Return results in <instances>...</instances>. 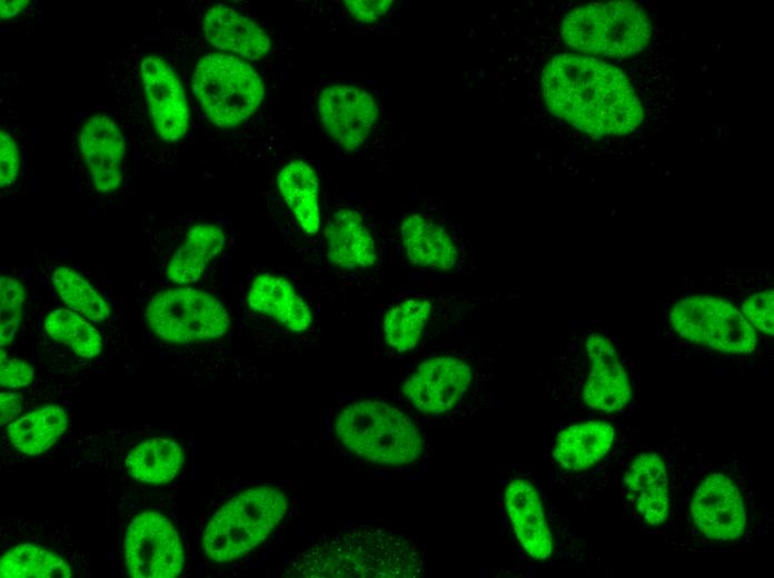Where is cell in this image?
I'll use <instances>...</instances> for the list:
<instances>
[{
	"label": "cell",
	"instance_id": "obj_1",
	"mask_svg": "<svg viewBox=\"0 0 774 578\" xmlns=\"http://www.w3.org/2000/svg\"><path fill=\"white\" fill-rule=\"evenodd\" d=\"M549 111L595 138L624 136L643 120V108L626 74L589 57H553L542 73Z\"/></svg>",
	"mask_w": 774,
	"mask_h": 578
},
{
	"label": "cell",
	"instance_id": "obj_2",
	"mask_svg": "<svg viewBox=\"0 0 774 578\" xmlns=\"http://www.w3.org/2000/svg\"><path fill=\"white\" fill-rule=\"evenodd\" d=\"M421 571V556L405 538L379 528L354 527L318 539L288 564L284 576L407 578Z\"/></svg>",
	"mask_w": 774,
	"mask_h": 578
},
{
	"label": "cell",
	"instance_id": "obj_3",
	"mask_svg": "<svg viewBox=\"0 0 774 578\" xmlns=\"http://www.w3.org/2000/svg\"><path fill=\"white\" fill-rule=\"evenodd\" d=\"M335 434L350 452L378 465L414 462L424 449L423 438L410 418L375 400L345 407L336 418Z\"/></svg>",
	"mask_w": 774,
	"mask_h": 578
},
{
	"label": "cell",
	"instance_id": "obj_4",
	"mask_svg": "<svg viewBox=\"0 0 774 578\" xmlns=\"http://www.w3.org/2000/svg\"><path fill=\"white\" fill-rule=\"evenodd\" d=\"M285 492L270 485L247 489L222 505L202 535L205 555L215 562L235 560L260 545L284 518Z\"/></svg>",
	"mask_w": 774,
	"mask_h": 578
},
{
	"label": "cell",
	"instance_id": "obj_5",
	"mask_svg": "<svg viewBox=\"0 0 774 578\" xmlns=\"http://www.w3.org/2000/svg\"><path fill=\"white\" fill-rule=\"evenodd\" d=\"M651 21L632 1L597 2L577 7L562 22L565 42L579 51L607 57H628L651 39Z\"/></svg>",
	"mask_w": 774,
	"mask_h": 578
},
{
	"label": "cell",
	"instance_id": "obj_6",
	"mask_svg": "<svg viewBox=\"0 0 774 578\" xmlns=\"http://www.w3.org/2000/svg\"><path fill=\"white\" fill-rule=\"evenodd\" d=\"M194 92L205 113L219 128H234L260 106L265 86L247 62L228 54H207L192 76Z\"/></svg>",
	"mask_w": 774,
	"mask_h": 578
},
{
	"label": "cell",
	"instance_id": "obj_7",
	"mask_svg": "<svg viewBox=\"0 0 774 578\" xmlns=\"http://www.w3.org/2000/svg\"><path fill=\"white\" fill-rule=\"evenodd\" d=\"M146 320L165 341L189 343L224 336L228 311L211 295L194 288H175L156 295L146 308Z\"/></svg>",
	"mask_w": 774,
	"mask_h": 578
},
{
	"label": "cell",
	"instance_id": "obj_8",
	"mask_svg": "<svg viewBox=\"0 0 774 578\" xmlns=\"http://www.w3.org/2000/svg\"><path fill=\"white\" fill-rule=\"evenodd\" d=\"M675 331L684 339L725 353H750L756 335L743 313L730 301L712 296H689L669 312Z\"/></svg>",
	"mask_w": 774,
	"mask_h": 578
},
{
	"label": "cell",
	"instance_id": "obj_9",
	"mask_svg": "<svg viewBox=\"0 0 774 578\" xmlns=\"http://www.w3.org/2000/svg\"><path fill=\"white\" fill-rule=\"evenodd\" d=\"M127 572L135 578H173L182 570L185 556L179 534L163 515H137L125 537Z\"/></svg>",
	"mask_w": 774,
	"mask_h": 578
},
{
	"label": "cell",
	"instance_id": "obj_10",
	"mask_svg": "<svg viewBox=\"0 0 774 578\" xmlns=\"http://www.w3.org/2000/svg\"><path fill=\"white\" fill-rule=\"evenodd\" d=\"M318 114L324 129L346 150L359 147L378 117L375 99L355 86L335 84L321 90Z\"/></svg>",
	"mask_w": 774,
	"mask_h": 578
},
{
	"label": "cell",
	"instance_id": "obj_11",
	"mask_svg": "<svg viewBox=\"0 0 774 578\" xmlns=\"http://www.w3.org/2000/svg\"><path fill=\"white\" fill-rule=\"evenodd\" d=\"M140 78L151 119L166 142L181 139L189 124V108L180 79L160 57L147 56L140 63Z\"/></svg>",
	"mask_w": 774,
	"mask_h": 578
},
{
	"label": "cell",
	"instance_id": "obj_12",
	"mask_svg": "<svg viewBox=\"0 0 774 578\" xmlns=\"http://www.w3.org/2000/svg\"><path fill=\"white\" fill-rule=\"evenodd\" d=\"M472 379L470 368L454 357L424 361L407 378L403 392L421 412L441 413L452 409Z\"/></svg>",
	"mask_w": 774,
	"mask_h": 578
},
{
	"label": "cell",
	"instance_id": "obj_13",
	"mask_svg": "<svg viewBox=\"0 0 774 578\" xmlns=\"http://www.w3.org/2000/svg\"><path fill=\"white\" fill-rule=\"evenodd\" d=\"M692 518L698 529L714 540H732L745 529V507L735 482L712 474L699 485L692 500Z\"/></svg>",
	"mask_w": 774,
	"mask_h": 578
},
{
	"label": "cell",
	"instance_id": "obj_14",
	"mask_svg": "<svg viewBox=\"0 0 774 578\" xmlns=\"http://www.w3.org/2000/svg\"><path fill=\"white\" fill-rule=\"evenodd\" d=\"M585 348L592 363L584 386L585 403L604 412L622 410L631 400L632 389L613 343L604 336L593 333Z\"/></svg>",
	"mask_w": 774,
	"mask_h": 578
},
{
	"label": "cell",
	"instance_id": "obj_15",
	"mask_svg": "<svg viewBox=\"0 0 774 578\" xmlns=\"http://www.w3.org/2000/svg\"><path fill=\"white\" fill-rule=\"evenodd\" d=\"M79 146L95 187L100 192L116 190L122 181L126 144L117 123L95 114L83 124Z\"/></svg>",
	"mask_w": 774,
	"mask_h": 578
},
{
	"label": "cell",
	"instance_id": "obj_16",
	"mask_svg": "<svg viewBox=\"0 0 774 578\" xmlns=\"http://www.w3.org/2000/svg\"><path fill=\"white\" fill-rule=\"evenodd\" d=\"M202 30L212 47L248 60H259L270 50V39L262 28L222 3L207 10Z\"/></svg>",
	"mask_w": 774,
	"mask_h": 578
},
{
	"label": "cell",
	"instance_id": "obj_17",
	"mask_svg": "<svg viewBox=\"0 0 774 578\" xmlns=\"http://www.w3.org/2000/svg\"><path fill=\"white\" fill-rule=\"evenodd\" d=\"M504 498L520 545L536 559L548 558L553 551V540L536 489L530 482L517 478L508 484Z\"/></svg>",
	"mask_w": 774,
	"mask_h": 578
},
{
	"label": "cell",
	"instance_id": "obj_18",
	"mask_svg": "<svg viewBox=\"0 0 774 578\" xmlns=\"http://www.w3.org/2000/svg\"><path fill=\"white\" fill-rule=\"evenodd\" d=\"M329 261L340 269H361L377 260L374 238L359 212L340 209L334 212L325 230Z\"/></svg>",
	"mask_w": 774,
	"mask_h": 578
},
{
	"label": "cell",
	"instance_id": "obj_19",
	"mask_svg": "<svg viewBox=\"0 0 774 578\" xmlns=\"http://www.w3.org/2000/svg\"><path fill=\"white\" fill-rule=\"evenodd\" d=\"M247 305L296 332L306 330L312 320L309 306L291 283L279 276H257L247 293Z\"/></svg>",
	"mask_w": 774,
	"mask_h": 578
},
{
	"label": "cell",
	"instance_id": "obj_20",
	"mask_svg": "<svg viewBox=\"0 0 774 578\" xmlns=\"http://www.w3.org/2000/svg\"><path fill=\"white\" fill-rule=\"evenodd\" d=\"M625 484L635 497L637 509L649 525H661L668 515V487L665 465L656 454H642L629 465Z\"/></svg>",
	"mask_w": 774,
	"mask_h": 578
},
{
	"label": "cell",
	"instance_id": "obj_21",
	"mask_svg": "<svg viewBox=\"0 0 774 578\" xmlns=\"http://www.w3.org/2000/svg\"><path fill=\"white\" fill-rule=\"evenodd\" d=\"M400 233L408 260L417 267L450 269L457 249L447 231L430 219L414 213L401 223Z\"/></svg>",
	"mask_w": 774,
	"mask_h": 578
},
{
	"label": "cell",
	"instance_id": "obj_22",
	"mask_svg": "<svg viewBox=\"0 0 774 578\" xmlns=\"http://www.w3.org/2000/svg\"><path fill=\"white\" fill-rule=\"evenodd\" d=\"M614 436L613 426L605 421L594 420L569 426L557 437L554 458L564 469H586L608 452Z\"/></svg>",
	"mask_w": 774,
	"mask_h": 578
},
{
	"label": "cell",
	"instance_id": "obj_23",
	"mask_svg": "<svg viewBox=\"0 0 774 578\" xmlns=\"http://www.w3.org/2000/svg\"><path fill=\"white\" fill-rule=\"evenodd\" d=\"M225 242V232L216 225L199 223L191 227L167 266V277L178 285L196 282L209 261L221 251Z\"/></svg>",
	"mask_w": 774,
	"mask_h": 578
},
{
	"label": "cell",
	"instance_id": "obj_24",
	"mask_svg": "<svg viewBox=\"0 0 774 578\" xmlns=\"http://www.w3.org/2000/svg\"><path fill=\"white\" fill-rule=\"evenodd\" d=\"M277 185L300 228L308 235L316 233L320 228L319 183L312 168L294 160L278 173Z\"/></svg>",
	"mask_w": 774,
	"mask_h": 578
},
{
	"label": "cell",
	"instance_id": "obj_25",
	"mask_svg": "<svg viewBox=\"0 0 774 578\" xmlns=\"http://www.w3.org/2000/svg\"><path fill=\"white\" fill-rule=\"evenodd\" d=\"M183 464L181 447L167 438H152L138 444L128 454L126 468L142 484L160 485L171 481Z\"/></svg>",
	"mask_w": 774,
	"mask_h": 578
},
{
	"label": "cell",
	"instance_id": "obj_26",
	"mask_svg": "<svg viewBox=\"0 0 774 578\" xmlns=\"http://www.w3.org/2000/svg\"><path fill=\"white\" fill-rule=\"evenodd\" d=\"M68 416L59 406H43L11 422L8 436L19 451L34 456L47 451L68 427Z\"/></svg>",
	"mask_w": 774,
	"mask_h": 578
},
{
	"label": "cell",
	"instance_id": "obj_27",
	"mask_svg": "<svg viewBox=\"0 0 774 578\" xmlns=\"http://www.w3.org/2000/svg\"><path fill=\"white\" fill-rule=\"evenodd\" d=\"M70 567L54 552L42 547L23 544L3 554L0 576L8 578H69Z\"/></svg>",
	"mask_w": 774,
	"mask_h": 578
},
{
	"label": "cell",
	"instance_id": "obj_28",
	"mask_svg": "<svg viewBox=\"0 0 774 578\" xmlns=\"http://www.w3.org/2000/svg\"><path fill=\"white\" fill-rule=\"evenodd\" d=\"M44 330L54 341L61 342L82 358H95L102 351L99 331L77 312L59 308L44 320Z\"/></svg>",
	"mask_w": 774,
	"mask_h": 578
},
{
	"label": "cell",
	"instance_id": "obj_29",
	"mask_svg": "<svg viewBox=\"0 0 774 578\" xmlns=\"http://www.w3.org/2000/svg\"><path fill=\"white\" fill-rule=\"evenodd\" d=\"M430 309L427 299H407L391 308L384 319L386 342L398 352L411 350L421 337Z\"/></svg>",
	"mask_w": 774,
	"mask_h": 578
},
{
	"label": "cell",
	"instance_id": "obj_30",
	"mask_svg": "<svg viewBox=\"0 0 774 578\" xmlns=\"http://www.w3.org/2000/svg\"><path fill=\"white\" fill-rule=\"evenodd\" d=\"M54 289L70 310L87 320L100 322L109 317L107 301L77 271L69 267H59L52 273Z\"/></svg>",
	"mask_w": 774,
	"mask_h": 578
},
{
	"label": "cell",
	"instance_id": "obj_31",
	"mask_svg": "<svg viewBox=\"0 0 774 578\" xmlns=\"http://www.w3.org/2000/svg\"><path fill=\"white\" fill-rule=\"evenodd\" d=\"M23 286L14 278H0V345L8 346L16 337L22 320Z\"/></svg>",
	"mask_w": 774,
	"mask_h": 578
},
{
	"label": "cell",
	"instance_id": "obj_32",
	"mask_svg": "<svg viewBox=\"0 0 774 578\" xmlns=\"http://www.w3.org/2000/svg\"><path fill=\"white\" fill-rule=\"evenodd\" d=\"M746 320L767 335L774 332V292L772 289L748 297L742 305Z\"/></svg>",
	"mask_w": 774,
	"mask_h": 578
},
{
	"label": "cell",
	"instance_id": "obj_33",
	"mask_svg": "<svg viewBox=\"0 0 774 578\" xmlns=\"http://www.w3.org/2000/svg\"><path fill=\"white\" fill-rule=\"evenodd\" d=\"M20 169V153L13 138L3 129L0 131V186L13 183Z\"/></svg>",
	"mask_w": 774,
	"mask_h": 578
},
{
	"label": "cell",
	"instance_id": "obj_34",
	"mask_svg": "<svg viewBox=\"0 0 774 578\" xmlns=\"http://www.w3.org/2000/svg\"><path fill=\"white\" fill-rule=\"evenodd\" d=\"M33 379V368L28 362L8 358L1 350L0 360V383L8 388H22L31 383Z\"/></svg>",
	"mask_w": 774,
	"mask_h": 578
},
{
	"label": "cell",
	"instance_id": "obj_35",
	"mask_svg": "<svg viewBox=\"0 0 774 578\" xmlns=\"http://www.w3.org/2000/svg\"><path fill=\"white\" fill-rule=\"evenodd\" d=\"M393 1L389 0H347L345 6L354 19L371 23L383 17L390 8Z\"/></svg>",
	"mask_w": 774,
	"mask_h": 578
},
{
	"label": "cell",
	"instance_id": "obj_36",
	"mask_svg": "<svg viewBox=\"0 0 774 578\" xmlns=\"http://www.w3.org/2000/svg\"><path fill=\"white\" fill-rule=\"evenodd\" d=\"M1 423L12 421L22 410V398L18 393L1 392Z\"/></svg>",
	"mask_w": 774,
	"mask_h": 578
},
{
	"label": "cell",
	"instance_id": "obj_37",
	"mask_svg": "<svg viewBox=\"0 0 774 578\" xmlns=\"http://www.w3.org/2000/svg\"><path fill=\"white\" fill-rule=\"evenodd\" d=\"M28 0L1 1L0 16L3 20H11L17 17L27 6Z\"/></svg>",
	"mask_w": 774,
	"mask_h": 578
}]
</instances>
